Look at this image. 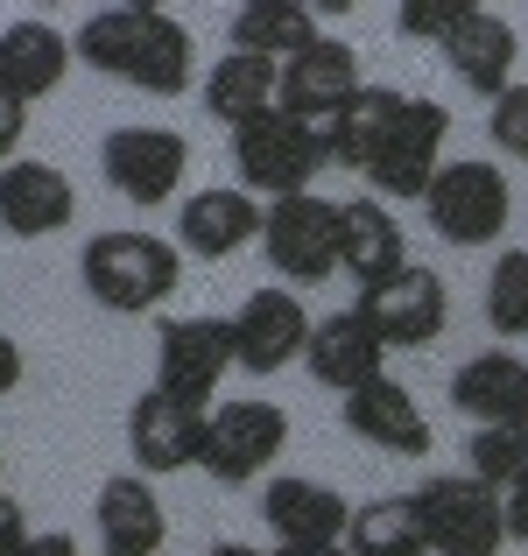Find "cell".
Listing matches in <instances>:
<instances>
[{
    "label": "cell",
    "instance_id": "cell-1",
    "mask_svg": "<svg viewBox=\"0 0 528 556\" xmlns=\"http://www.w3.org/2000/svg\"><path fill=\"white\" fill-rule=\"evenodd\" d=\"M444 141H451V113L437 99L394 92V85H360L325 127V155L388 204L394 198L423 204L430 177L444 169Z\"/></svg>",
    "mask_w": 528,
    "mask_h": 556
},
{
    "label": "cell",
    "instance_id": "cell-2",
    "mask_svg": "<svg viewBox=\"0 0 528 556\" xmlns=\"http://www.w3.org/2000/svg\"><path fill=\"white\" fill-rule=\"evenodd\" d=\"M71 50H78L85 71H99L113 85H135L149 99H184L190 64H198V42H190V28L169 8H127V0L85 14Z\"/></svg>",
    "mask_w": 528,
    "mask_h": 556
},
{
    "label": "cell",
    "instance_id": "cell-3",
    "mask_svg": "<svg viewBox=\"0 0 528 556\" xmlns=\"http://www.w3.org/2000/svg\"><path fill=\"white\" fill-rule=\"evenodd\" d=\"M78 282L99 311L149 317V311H163L176 296V282H184V247L163 240V232H135V226L92 232L85 254H78Z\"/></svg>",
    "mask_w": 528,
    "mask_h": 556
},
{
    "label": "cell",
    "instance_id": "cell-4",
    "mask_svg": "<svg viewBox=\"0 0 528 556\" xmlns=\"http://www.w3.org/2000/svg\"><path fill=\"white\" fill-rule=\"evenodd\" d=\"M325 163H331L325 135L282 106H261L232 127V177H240V190H254L261 204L289 198V190H311Z\"/></svg>",
    "mask_w": 528,
    "mask_h": 556
},
{
    "label": "cell",
    "instance_id": "cell-5",
    "mask_svg": "<svg viewBox=\"0 0 528 556\" xmlns=\"http://www.w3.org/2000/svg\"><path fill=\"white\" fill-rule=\"evenodd\" d=\"M416 515L430 535V556H501L507 535V493L473 472H437L416 486Z\"/></svg>",
    "mask_w": 528,
    "mask_h": 556
},
{
    "label": "cell",
    "instance_id": "cell-6",
    "mask_svg": "<svg viewBox=\"0 0 528 556\" xmlns=\"http://www.w3.org/2000/svg\"><path fill=\"white\" fill-rule=\"evenodd\" d=\"M423 218L444 247H493L515 218V184L501 163H479V155L444 163L423 190Z\"/></svg>",
    "mask_w": 528,
    "mask_h": 556
},
{
    "label": "cell",
    "instance_id": "cell-7",
    "mask_svg": "<svg viewBox=\"0 0 528 556\" xmlns=\"http://www.w3.org/2000/svg\"><path fill=\"white\" fill-rule=\"evenodd\" d=\"M282 451H289V416L275 402L240 394V402H212V408H204V451H198L204 479H218V486H247V479H261Z\"/></svg>",
    "mask_w": 528,
    "mask_h": 556
},
{
    "label": "cell",
    "instance_id": "cell-8",
    "mask_svg": "<svg viewBox=\"0 0 528 556\" xmlns=\"http://www.w3.org/2000/svg\"><path fill=\"white\" fill-rule=\"evenodd\" d=\"M261 254L282 282H331L339 275V204L317 198V190H289V198H268V218H261Z\"/></svg>",
    "mask_w": 528,
    "mask_h": 556
},
{
    "label": "cell",
    "instance_id": "cell-9",
    "mask_svg": "<svg viewBox=\"0 0 528 556\" xmlns=\"http://www.w3.org/2000/svg\"><path fill=\"white\" fill-rule=\"evenodd\" d=\"M352 311L388 339V353H423V345H437V339H444V325H451V289H444V275H437V268L402 261L388 282L360 289Z\"/></svg>",
    "mask_w": 528,
    "mask_h": 556
},
{
    "label": "cell",
    "instance_id": "cell-10",
    "mask_svg": "<svg viewBox=\"0 0 528 556\" xmlns=\"http://www.w3.org/2000/svg\"><path fill=\"white\" fill-rule=\"evenodd\" d=\"M232 374V317H163L155 325V388L212 408Z\"/></svg>",
    "mask_w": 528,
    "mask_h": 556
},
{
    "label": "cell",
    "instance_id": "cell-11",
    "mask_svg": "<svg viewBox=\"0 0 528 556\" xmlns=\"http://www.w3.org/2000/svg\"><path fill=\"white\" fill-rule=\"evenodd\" d=\"M99 169H106L113 198L155 212V204H169L190 177V141L176 135V127H113V135L99 141Z\"/></svg>",
    "mask_w": 528,
    "mask_h": 556
},
{
    "label": "cell",
    "instance_id": "cell-12",
    "mask_svg": "<svg viewBox=\"0 0 528 556\" xmlns=\"http://www.w3.org/2000/svg\"><path fill=\"white\" fill-rule=\"evenodd\" d=\"M360 50L339 36H311L297 56H282V78H275V106L297 113V121H311L317 135L331 127V113L345 106L352 92H360Z\"/></svg>",
    "mask_w": 528,
    "mask_h": 556
},
{
    "label": "cell",
    "instance_id": "cell-13",
    "mask_svg": "<svg viewBox=\"0 0 528 556\" xmlns=\"http://www.w3.org/2000/svg\"><path fill=\"white\" fill-rule=\"evenodd\" d=\"M317 317H303L297 289H254V296L232 311V367L247 374H282L303 359V339H311Z\"/></svg>",
    "mask_w": 528,
    "mask_h": 556
},
{
    "label": "cell",
    "instance_id": "cell-14",
    "mask_svg": "<svg viewBox=\"0 0 528 556\" xmlns=\"http://www.w3.org/2000/svg\"><path fill=\"white\" fill-rule=\"evenodd\" d=\"M261 218H268V204L240 184L190 190V198L176 204V247H184V261H226V254H240V247L261 240Z\"/></svg>",
    "mask_w": 528,
    "mask_h": 556
},
{
    "label": "cell",
    "instance_id": "cell-15",
    "mask_svg": "<svg viewBox=\"0 0 528 556\" xmlns=\"http://www.w3.org/2000/svg\"><path fill=\"white\" fill-rule=\"evenodd\" d=\"M339 422L360 437V444L388 451V458H423V451H430V416L416 408V394H408L394 374H374V380H360V388H345L339 394Z\"/></svg>",
    "mask_w": 528,
    "mask_h": 556
},
{
    "label": "cell",
    "instance_id": "cell-16",
    "mask_svg": "<svg viewBox=\"0 0 528 556\" xmlns=\"http://www.w3.org/2000/svg\"><path fill=\"white\" fill-rule=\"evenodd\" d=\"M127 451H135V472H149V479L190 472L204 451V408L176 402L163 388L135 394V408H127Z\"/></svg>",
    "mask_w": 528,
    "mask_h": 556
},
{
    "label": "cell",
    "instance_id": "cell-17",
    "mask_svg": "<svg viewBox=\"0 0 528 556\" xmlns=\"http://www.w3.org/2000/svg\"><path fill=\"white\" fill-rule=\"evenodd\" d=\"M78 218V190L56 163H36V155H14L0 163V232L14 240H50Z\"/></svg>",
    "mask_w": 528,
    "mask_h": 556
},
{
    "label": "cell",
    "instance_id": "cell-18",
    "mask_svg": "<svg viewBox=\"0 0 528 556\" xmlns=\"http://www.w3.org/2000/svg\"><path fill=\"white\" fill-rule=\"evenodd\" d=\"M92 535L99 556H163L169 543V515L155 501L149 472H113L92 501Z\"/></svg>",
    "mask_w": 528,
    "mask_h": 556
},
{
    "label": "cell",
    "instance_id": "cell-19",
    "mask_svg": "<svg viewBox=\"0 0 528 556\" xmlns=\"http://www.w3.org/2000/svg\"><path fill=\"white\" fill-rule=\"evenodd\" d=\"M71 64H78L71 36L56 22H42V14H22V22L0 28V92H14L22 106L50 99L71 78Z\"/></svg>",
    "mask_w": 528,
    "mask_h": 556
},
{
    "label": "cell",
    "instance_id": "cell-20",
    "mask_svg": "<svg viewBox=\"0 0 528 556\" xmlns=\"http://www.w3.org/2000/svg\"><path fill=\"white\" fill-rule=\"evenodd\" d=\"M303 367H311L317 388L345 394V388H360V380L388 374V339H380L360 311H331V317H317L311 339H303Z\"/></svg>",
    "mask_w": 528,
    "mask_h": 556
},
{
    "label": "cell",
    "instance_id": "cell-21",
    "mask_svg": "<svg viewBox=\"0 0 528 556\" xmlns=\"http://www.w3.org/2000/svg\"><path fill=\"white\" fill-rule=\"evenodd\" d=\"M261 521H268L275 543H345V521H352V501L325 479H268L261 493Z\"/></svg>",
    "mask_w": 528,
    "mask_h": 556
},
{
    "label": "cell",
    "instance_id": "cell-22",
    "mask_svg": "<svg viewBox=\"0 0 528 556\" xmlns=\"http://www.w3.org/2000/svg\"><path fill=\"white\" fill-rule=\"evenodd\" d=\"M408 261V240H402V226H394V212H388V198H345L339 204V275L345 282H360V289H374V282H388L394 268Z\"/></svg>",
    "mask_w": 528,
    "mask_h": 556
},
{
    "label": "cell",
    "instance_id": "cell-23",
    "mask_svg": "<svg viewBox=\"0 0 528 556\" xmlns=\"http://www.w3.org/2000/svg\"><path fill=\"white\" fill-rule=\"evenodd\" d=\"M437 50H444L451 78H458L465 92H479V99H501L507 85H515V56H521V42H515V28H507L493 8L465 14V22L451 28Z\"/></svg>",
    "mask_w": 528,
    "mask_h": 556
},
{
    "label": "cell",
    "instance_id": "cell-24",
    "mask_svg": "<svg viewBox=\"0 0 528 556\" xmlns=\"http://www.w3.org/2000/svg\"><path fill=\"white\" fill-rule=\"evenodd\" d=\"M451 408L465 422H528V359L493 345V353H473L458 374H451Z\"/></svg>",
    "mask_w": 528,
    "mask_h": 556
},
{
    "label": "cell",
    "instance_id": "cell-25",
    "mask_svg": "<svg viewBox=\"0 0 528 556\" xmlns=\"http://www.w3.org/2000/svg\"><path fill=\"white\" fill-rule=\"evenodd\" d=\"M275 78H282V64H275V56H254V50H226V56H218L212 71H204L198 99H204V113H212V121L240 127L247 113L275 106Z\"/></svg>",
    "mask_w": 528,
    "mask_h": 556
},
{
    "label": "cell",
    "instance_id": "cell-26",
    "mask_svg": "<svg viewBox=\"0 0 528 556\" xmlns=\"http://www.w3.org/2000/svg\"><path fill=\"white\" fill-rule=\"evenodd\" d=\"M317 36V14H311V0H240L232 8V22H226V42L232 50H254V56H297L303 42Z\"/></svg>",
    "mask_w": 528,
    "mask_h": 556
},
{
    "label": "cell",
    "instance_id": "cell-27",
    "mask_svg": "<svg viewBox=\"0 0 528 556\" xmlns=\"http://www.w3.org/2000/svg\"><path fill=\"white\" fill-rule=\"evenodd\" d=\"M345 549L352 556H430V535H423V515H416V493H380V501L352 507Z\"/></svg>",
    "mask_w": 528,
    "mask_h": 556
},
{
    "label": "cell",
    "instance_id": "cell-28",
    "mask_svg": "<svg viewBox=\"0 0 528 556\" xmlns=\"http://www.w3.org/2000/svg\"><path fill=\"white\" fill-rule=\"evenodd\" d=\"M473 479H487V486H521L528 479V422H479L473 430V465H465Z\"/></svg>",
    "mask_w": 528,
    "mask_h": 556
},
{
    "label": "cell",
    "instance_id": "cell-29",
    "mask_svg": "<svg viewBox=\"0 0 528 556\" xmlns=\"http://www.w3.org/2000/svg\"><path fill=\"white\" fill-rule=\"evenodd\" d=\"M487 325L501 339H528V247H507L487 275Z\"/></svg>",
    "mask_w": 528,
    "mask_h": 556
},
{
    "label": "cell",
    "instance_id": "cell-30",
    "mask_svg": "<svg viewBox=\"0 0 528 556\" xmlns=\"http://www.w3.org/2000/svg\"><path fill=\"white\" fill-rule=\"evenodd\" d=\"M487 0H394V28L408 42H444L465 14H479Z\"/></svg>",
    "mask_w": 528,
    "mask_h": 556
},
{
    "label": "cell",
    "instance_id": "cell-31",
    "mask_svg": "<svg viewBox=\"0 0 528 556\" xmlns=\"http://www.w3.org/2000/svg\"><path fill=\"white\" fill-rule=\"evenodd\" d=\"M487 135H493V149L507 155V163H528V85L515 78L501 99H487Z\"/></svg>",
    "mask_w": 528,
    "mask_h": 556
},
{
    "label": "cell",
    "instance_id": "cell-32",
    "mask_svg": "<svg viewBox=\"0 0 528 556\" xmlns=\"http://www.w3.org/2000/svg\"><path fill=\"white\" fill-rule=\"evenodd\" d=\"M22 135H28V106L14 92H0V163L22 155Z\"/></svg>",
    "mask_w": 528,
    "mask_h": 556
},
{
    "label": "cell",
    "instance_id": "cell-33",
    "mask_svg": "<svg viewBox=\"0 0 528 556\" xmlns=\"http://www.w3.org/2000/svg\"><path fill=\"white\" fill-rule=\"evenodd\" d=\"M28 535H36V529H28L22 501H14V493H0V556H14V549L28 543Z\"/></svg>",
    "mask_w": 528,
    "mask_h": 556
},
{
    "label": "cell",
    "instance_id": "cell-34",
    "mask_svg": "<svg viewBox=\"0 0 528 556\" xmlns=\"http://www.w3.org/2000/svg\"><path fill=\"white\" fill-rule=\"evenodd\" d=\"M14 556H78V535H64V529H42V535H28Z\"/></svg>",
    "mask_w": 528,
    "mask_h": 556
},
{
    "label": "cell",
    "instance_id": "cell-35",
    "mask_svg": "<svg viewBox=\"0 0 528 556\" xmlns=\"http://www.w3.org/2000/svg\"><path fill=\"white\" fill-rule=\"evenodd\" d=\"M22 374H28V359H22V345L8 339V331H0V394H14L22 388Z\"/></svg>",
    "mask_w": 528,
    "mask_h": 556
},
{
    "label": "cell",
    "instance_id": "cell-36",
    "mask_svg": "<svg viewBox=\"0 0 528 556\" xmlns=\"http://www.w3.org/2000/svg\"><path fill=\"white\" fill-rule=\"evenodd\" d=\"M507 535L528 543V479H521V486H507Z\"/></svg>",
    "mask_w": 528,
    "mask_h": 556
},
{
    "label": "cell",
    "instance_id": "cell-37",
    "mask_svg": "<svg viewBox=\"0 0 528 556\" xmlns=\"http://www.w3.org/2000/svg\"><path fill=\"white\" fill-rule=\"evenodd\" d=\"M275 556H352L345 543H275Z\"/></svg>",
    "mask_w": 528,
    "mask_h": 556
},
{
    "label": "cell",
    "instance_id": "cell-38",
    "mask_svg": "<svg viewBox=\"0 0 528 556\" xmlns=\"http://www.w3.org/2000/svg\"><path fill=\"white\" fill-rule=\"evenodd\" d=\"M204 556H275V549H254V543H212Z\"/></svg>",
    "mask_w": 528,
    "mask_h": 556
},
{
    "label": "cell",
    "instance_id": "cell-39",
    "mask_svg": "<svg viewBox=\"0 0 528 556\" xmlns=\"http://www.w3.org/2000/svg\"><path fill=\"white\" fill-rule=\"evenodd\" d=\"M360 0H311V14H352Z\"/></svg>",
    "mask_w": 528,
    "mask_h": 556
},
{
    "label": "cell",
    "instance_id": "cell-40",
    "mask_svg": "<svg viewBox=\"0 0 528 556\" xmlns=\"http://www.w3.org/2000/svg\"><path fill=\"white\" fill-rule=\"evenodd\" d=\"M127 8H169V0H127Z\"/></svg>",
    "mask_w": 528,
    "mask_h": 556
},
{
    "label": "cell",
    "instance_id": "cell-41",
    "mask_svg": "<svg viewBox=\"0 0 528 556\" xmlns=\"http://www.w3.org/2000/svg\"><path fill=\"white\" fill-rule=\"evenodd\" d=\"M36 8H64V0H36Z\"/></svg>",
    "mask_w": 528,
    "mask_h": 556
}]
</instances>
